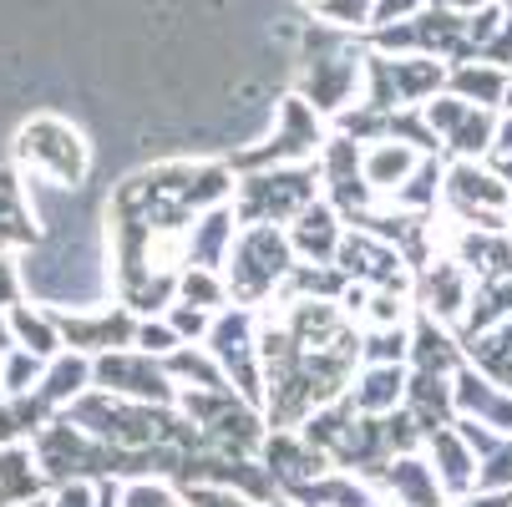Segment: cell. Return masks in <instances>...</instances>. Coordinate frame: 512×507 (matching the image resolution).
Returning a JSON list of instances; mask_svg holds the SVG:
<instances>
[{"label": "cell", "mask_w": 512, "mask_h": 507, "mask_svg": "<svg viewBox=\"0 0 512 507\" xmlns=\"http://www.w3.org/2000/svg\"><path fill=\"white\" fill-rule=\"evenodd\" d=\"M295 264H300V254H295V244H289V234L279 224H244L239 239H234V254L224 264L234 305L259 310L264 300H279V289H284L289 274H295Z\"/></svg>", "instance_id": "6da1fadb"}, {"label": "cell", "mask_w": 512, "mask_h": 507, "mask_svg": "<svg viewBox=\"0 0 512 507\" xmlns=\"http://www.w3.org/2000/svg\"><path fill=\"white\" fill-rule=\"evenodd\" d=\"M320 163H300V168H264V173H239V193H234V213L239 224H295L310 203H320Z\"/></svg>", "instance_id": "7a4b0ae2"}, {"label": "cell", "mask_w": 512, "mask_h": 507, "mask_svg": "<svg viewBox=\"0 0 512 507\" xmlns=\"http://www.w3.org/2000/svg\"><path fill=\"white\" fill-rule=\"evenodd\" d=\"M325 117L300 97V92H289L279 102V127L259 142V148H244L234 153V173H264V168H300V163H315L325 153Z\"/></svg>", "instance_id": "3957f363"}, {"label": "cell", "mask_w": 512, "mask_h": 507, "mask_svg": "<svg viewBox=\"0 0 512 507\" xmlns=\"http://www.w3.org/2000/svg\"><path fill=\"white\" fill-rule=\"evenodd\" d=\"M36 447V462H41V477L46 487H61V482H107L117 477V452L107 442H97L92 431H82L77 421L56 416L51 426H41V437L31 442Z\"/></svg>", "instance_id": "277c9868"}, {"label": "cell", "mask_w": 512, "mask_h": 507, "mask_svg": "<svg viewBox=\"0 0 512 507\" xmlns=\"http://www.w3.org/2000/svg\"><path fill=\"white\" fill-rule=\"evenodd\" d=\"M16 158L51 188H77L87 178V142L61 117H31L16 132Z\"/></svg>", "instance_id": "5b68a950"}, {"label": "cell", "mask_w": 512, "mask_h": 507, "mask_svg": "<svg viewBox=\"0 0 512 507\" xmlns=\"http://www.w3.org/2000/svg\"><path fill=\"white\" fill-rule=\"evenodd\" d=\"M442 208L457 219V229H487V234H507V208H512V188L492 173V163H472V158H452L447 163V193Z\"/></svg>", "instance_id": "8992f818"}, {"label": "cell", "mask_w": 512, "mask_h": 507, "mask_svg": "<svg viewBox=\"0 0 512 507\" xmlns=\"http://www.w3.org/2000/svg\"><path fill=\"white\" fill-rule=\"evenodd\" d=\"M92 386L112 391L122 401H148V406H178V386L168 376V366L158 355H142V350H112L92 360Z\"/></svg>", "instance_id": "52a82bcc"}, {"label": "cell", "mask_w": 512, "mask_h": 507, "mask_svg": "<svg viewBox=\"0 0 512 507\" xmlns=\"http://www.w3.org/2000/svg\"><path fill=\"white\" fill-rule=\"evenodd\" d=\"M421 112H426L431 132L442 137V153H452V158H472V163L492 158V142H497V122H502V112H492V107H472V102H462V97H452V92L431 97Z\"/></svg>", "instance_id": "ba28073f"}, {"label": "cell", "mask_w": 512, "mask_h": 507, "mask_svg": "<svg viewBox=\"0 0 512 507\" xmlns=\"http://www.w3.org/2000/svg\"><path fill=\"white\" fill-rule=\"evenodd\" d=\"M335 264L345 269V279L350 284H365V289H396V295H416L411 289V264H406V254L396 249V244H386L381 234H371V229H350L345 234V244H340V254H335Z\"/></svg>", "instance_id": "9c48e42d"}, {"label": "cell", "mask_w": 512, "mask_h": 507, "mask_svg": "<svg viewBox=\"0 0 512 507\" xmlns=\"http://www.w3.org/2000/svg\"><path fill=\"white\" fill-rule=\"evenodd\" d=\"M61 340L77 355H112V350H132L137 345V325L142 315H132L127 305H107V310H56Z\"/></svg>", "instance_id": "30bf717a"}, {"label": "cell", "mask_w": 512, "mask_h": 507, "mask_svg": "<svg viewBox=\"0 0 512 507\" xmlns=\"http://www.w3.org/2000/svg\"><path fill=\"white\" fill-rule=\"evenodd\" d=\"M472 295H477V274L452 259V254H436L426 269H421V284H416V310L431 315L436 325L457 330L472 310Z\"/></svg>", "instance_id": "8fae6325"}, {"label": "cell", "mask_w": 512, "mask_h": 507, "mask_svg": "<svg viewBox=\"0 0 512 507\" xmlns=\"http://www.w3.org/2000/svg\"><path fill=\"white\" fill-rule=\"evenodd\" d=\"M360 66H365V51H325L305 66L300 77V97L320 112V117H340L350 112V97H360Z\"/></svg>", "instance_id": "7c38bea8"}, {"label": "cell", "mask_w": 512, "mask_h": 507, "mask_svg": "<svg viewBox=\"0 0 512 507\" xmlns=\"http://www.w3.org/2000/svg\"><path fill=\"white\" fill-rule=\"evenodd\" d=\"M376 497L391 502V507H452L447 502V487L436 477L431 457L426 452H406V457H391L376 477H371Z\"/></svg>", "instance_id": "4fadbf2b"}, {"label": "cell", "mask_w": 512, "mask_h": 507, "mask_svg": "<svg viewBox=\"0 0 512 507\" xmlns=\"http://www.w3.org/2000/svg\"><path fill=\"white\" fill-rule=\"evenodd\" d=\"M259 462L274 472V482H279V492H284V497L295 492V487L320 482L325 472H335V462H330L310 437H305V431H269V442H264Z\"/></svg>", "instance_id": "5bb4252c"}, {"label": "cell", "mask_w": 512, "mask_h": 507, "mask_svg": "<svg viewBox=\"0 0 512 507\" xmlns=\"http://www.w3.org/2000/svg\"><path fill=\"white\" fill-rule=\"evenodd\" d=\"M239 213L234 203H218L208 213H198V219L188 224V249H183V264H198V269H218L224 274L229 254H234V239H239Z\"/></svg>", "instance_id": "9a60e30c"}, {"label": "cell", "mask_w": 512, "mask_h": 507, "mask_svg": "<svg viewBox=\"0 0 512 507\" xmlns=\"http://www.w3.org/2000/svg\"><path fill=\"white\" fill-rule=\"evenodd\" d=\"M284 234H289V244H295V254H300V264H335V254H340V244H345V219H340V208L335 203H310L295 224H284Z\"/></svg>", "instance_id": "2e32d148"}, {"label": "cell", "mask_w": 512, "mask_h": 507, "mask_svg": "<svg viewBox=\"0 0 512 507\" xmlns=\"http://www.w3.org/2000/svg\"><path fill=\"white\" fill-rule=\"evenodd\" d=\"M467 366L462 335H452L447 325H436L431 315H411V371H431V376H457Z\"/></svg>", "instance_id": "e0dca14e"}, {"label": "cell", "mask_w": 512, "mask_h": 507, "mask_svg": "<svg viewBox=\"0 0 512 507\" xmlns=\"http://www.w3.org/2000/svg\"><path fill=\"white\" fill-rule=\"evenodd\" d=\"M426 457H431L436 477H442L447 497H467V492L477 487V467H482V462H477V452L467 447V437L457 431V421L431 431V437H426Z\"/></svg>", "instance_id": "ac0fdd59"}, {"label": "cell", "mask_w": 512, "mask_h": 507, "mask_svg": "<svg viewBox=\"0 0 512 507\" xmlns=\"http://www.w3.org/2000/svg\"><path fill=\"white\" fill-rule=\"evenodd\" d=\"M406 386H411V366H360L345 401L360 416H391L406 406Z\"/></svg>", "instance_id": "d6986e66"}, {"label": "cell", "mask_w": 512, "mask_h": 507, "mask_svg": "<svg viewBox=\"0 0 512 507\" xmlns=\"http://www.w3.org/2000/svg\"><path fill=\"white\" fill-rule=\"evenodd\" d=\"M391 82H396V112L426 107L431 97L447 92L452 61H442V56H391Z\"/></svg>", "instance_id": "ffe728a7"}, {"label": "cell", "mask_w": 512, "mask_h": 507, "mask_svg": "<svg viewBox=\"0 0 512 507\" xmlns=\"http://www.w3.org/2000/svg\"><path fill=\"white\" fill-rule=\"evenodd\" d=\"M421 158L426 153H416V148H406V142H396V137H381V142H365V158H360V168H365V183H371V193L381 198V203H391L396 198V188L421 168Z\"/></svg>", "instance_id": "44dd1931"}, {"label": "cell", "mask_w": 512, "mask_h": 507, "mask_svg": "<svg viewBox=\"0 0 512 507\" xmlns=\"http://www.w3.org/2000/svg\"><path fill=\"white\" fill-rule=\"evenodd\" d=\"M507 87H512V71H507V66H492V61H482V56L457 61V66H452V82H447L452 97H462V102H472V107H492V112H502Z\"/></svg>", "instance_id": "7402d4cb"}, {"label": "cell", "mask_w": 512, "mask_h": 507, "mask_svg": "<svg viewBox=\"0 0 512 507\" xmlns=\"http://www.w3.org/2000/svg\"><path fill=\"white\" fill-rule=\"evenodd\" d=\"M92 391V355H77V350H61L51 366H46V381H41V401L51 411H66L71 401H82Z\"/></svg>", "instance_id": "603a6c76"}, {"label": "cell", "mask_w": 512, "mask_h": 507, "mask_svg": "<svg viewBox=\"0 0 512 507\" xmlns=\"http://www.w3.org/2000/svg\"><path fill=\"white\" fill-rule=\"evenodd\" d=\"M41 492H46V477H41L36 447L31 442L0 447V507H21V502H31Z\"/></svg>", "instance_id": "cb8c5ba5"}, {"label": "cell", "mask_w": 512, "mask_h": 507, "mask_svg": "<svg viewBox=\"0 0 512 507\" xmlns=\"http://www.w3.org/2000/svg\"><path fill=\"white\" fill-rule=\"evenodd\" d=\"M26 244H36V219H31L26 188H21L16 168H0V254L26 249Z\"/></svg>", "instance_id": "d4e9b609"}, {"label": "cell", "mask_w": 512, "mask_h": 507, "mask_svg": "<svg viewBox=\"0 0 512 507\" xmlns=\"http://www.w3.org/2000/svg\"><path fill=\"white\" fill-rule=\"evenodd\" d=\"M163 366H168V376H173L178 391H234L208 345H178Z\"/></svg>", "instance_id": "484cf974"}, {"label": "cell", "mask_w": 512, "mask_h": 507, "mask_svg": "<svg viewBox=\"0 0 512 507\" xmlns=\"http://www.w3.org/2000/svg\"><path fill=\"white\" fill-rule=\"evenodd\" d=\"M61 411H51L41 396H6L0 401V447H21L36 442L41 426H51Z\"/></svg>", "instance_id": "4316f807"}, {"label": "cell", "mask_w": 512, "mask_h": 507, "mask_svg": "<svg viewBox=\"0 0 512 507\" xmlns=\"http://www.w3.org/2000/svg\"><path fill=\"white\" fill-rule=\"evenodd\" d=\"M442 193H447V163L442 158H421V168L396 188V198H391V208H401V213H416V219H431L436 213V203H442Z\"/></svg>", "instance_id": "83f0119b"}, {"label": "cell", "mask_w": 512, "mask_h": 507, "mask_svg": "<svg viewBox=\"0 0 512 507\" xmlns=\"http://www.w3.org/2000/svg\"><path fill=\"white\" fill-rule=\"evenodd\" d=\"M6 320H11V335H16V345H21V350H31V355H41V360H56V355L66 350L61 325H56V310L16 305Z\"/></svg>", "instance_id": "f1b7e54d"}, {"label": "cell", "mask_w": 512, "mask_h": 507, "mask_svg": "<svg viewBox=\"0 0 512 507\" xmlns=\"http://www.w3.org/2000/svg\"><path fill=\"white\" fill-rule=\"evenodd\" d=\"M178 300H183V305H198V310H208V315H224V310L234 305L229 279L218 274V269H198V264H183V274H178Z\"/></svg>", "instance_id": "f546056e"}, {"label": "cell", "mask_w": 512, "mask_h": 507, "mask_svg": "<svg viewBox=\"0 0 512 507\" xmlns=\"http://www.w3.org/2000/svg\"><path fill=\"white\" fill-rule=\"evenodd\" d=\"M360 366H411V325L360 330Z\"/></svg>", "instance_id": "4dcf8cb0"}, {"label": "cell", "mask_w": 512, "mask_h": 507, "mask_svg": "<svg viewBox=\"0 0 512 507\" xmlns=\"http://www.w3.org/2000/svg\"><path fill=\"white\" fill-rule=\"evenodd\" d=\"M386 137L406 142V148H416V153H426V158H442V137L431 132V122H426V112H421V107H401V112H391Z\"/></svg>", "instance_id": "1f68e13d"}, {"label": "cell", "mask_w": 512, "mask_h": 507, "mask_svg": "<svg viewBox=\"0 0 512 507\" xmlns=\"http://www.w3.org/2000/svg\"><path fill=\"white\" fill-rule=\"evenodd\" d=\"M381 0H315V16L335 31H371Z\"/></svg>", "instance_id": "d6a6232c"}, {"label": "cell", "mask_w": 512, "mask_h": 507, "mask_svg": "<svg viewBox=\"0 0 512 507\" xmlns=\"http://www.w3.org/2000/svg\"><path fill=\"white\" fill-rule=\"evenodd\" d=\"M46 366L51 360H41V355H31V350H11V360H6V376H0V386H6V396H36L41 391V381H46Z\"/></svg>", "instance_id": "836d02e7"}, {"label": "cell", "mask_w": 512, "mask_h": 507, "mask_svg": "<svg viewBox=\"0 0 512 507\" xmlns=\"http://www.w3.org/2000/svg\"><path fill=\"white\" fill-rule=\"evenodd\" d=\"M163 320H168V325L183 335V345H203L218 315H208V310H198V305H183V300H173V305L163 310Z\"/></svg>", "instance_id": "e575fe53"}, {"label": "cell", "mask_w": 512, "mask_h": 507, "mask_svg": "<svg viewBox=\"0 0 512 507\" xmlns=\"http://www.w3.org/2000/svg\"><path fill=\"white\" fill-rule=\"evenodd\" d=\"M178 345H183V335H178V330H173V325H168L163 315H148V320L137 325V345H132V350H142V355H158V360H168V355H173Z\"/></svg>", "instance_id": "d590c367"}, {"label": "cell", "mask_w": 512, "mask_h": 507, "mask_svg": "<svg viewBox=\"0 0 512 507\" xmlns=\"http://www.w3.org/2000/svg\"><path fill=\"white\" fill-rule=\"evenodd\" d=\"M122 507H183V502L163 477H137V482H122Z\"/></svg>", "instance_id": "8d00e7d4"}, {"label": "cell", "mask_w": 512, "mask_h": 507, "mask_svg": "<svg viewBox=\"0 0 512 507\" xmlns=\"http://www.w3.org/2000/svg\"><path fill=\"white\" fill-rule=\"evenodd\" d=\"M46 497H51V507H97V502H102V482L77 477V482H61V487H51Z\"/></svg>", "instance_id": "74e56055"}, {"label": "cell", "mask_w": 512, "mask_h": 507, "mask_svg": "<svg viewBox=\"0 0 512 507\" xmlns=\"http://www.w3.org/2000/svg\"><path fill=\"white\" fill-rule=\"evenodd\" d=\"M183 502L188 507H259V502H249L229 487H183Z\"/></svg>", "instance_id": "f35d334b"}, {"label": "cell", "mask_w": 512, "mask_h": 507, "mask_svg": "<svg viewBox=\"0 0 512 507\" xmlns=\"http://www.w3.org/2000/svg\"><path fill=\"white\" fill-rule=\"evenodd\" d=\"M21 295H26V284H21L16 259H11V254H0V315H11L16 305H26Z\"/></svg>", "instance_id": "ab89813d"}, {"label": "cell", "mask_w": 512, "mask_h": 507, "mask_svg": "<svg viewBox=\"0 0 512 507\" xmlns=\"http://www.w3.org/2000/svg\"><path fill=\"white\" fill-rule=\"evenodd\" d=\"M482 61H492V66H507V71H512V11H507V21L497 26V36L487 41Z\"/></svg>", "instance_id": "60d3db41"}, {"label": "cell", "mask_w": 512, "mask_h": 507, "mask_svg": "<svg viewBox=\"0 0 512 507\" xmlns=\"http://www.w3.org/2000/svg\"><path fill=\"white\" fill-rule=\"evenodd\" d=\"M452 507H512V492H487V487H472L467 497H457Z\"/></svg>", "instance_id": "b9f144b4"}, {"label": "cell", "mask_w": 512, "mask_h": 507, "mask_svg": "<svg viewBox=\"0 0 512 507\" xmlns=\"http://www.w3.org/2000/svg\"><path fill=\"white\" fill-rule=\"evenodd\" d=\"M11 350H16V335H11V320L0 315V376H6V360H11ZM0 401H6V386H0Z\"/></svg>", "instance_id": "7bdbcfd3"}, {"label": "cell", "mask_w": 512, "mask_h": 507, "mask_svg": "<svg viewBox=\"0 0 512 507\" xmlns=\"http://www.w3.org/2000/svg\"><path fill=\"white\" fill-rule=\"evenodd\" d=\"M492 153H507V158H512V112H502V122H497V142H492Z\"/></svg>", "instance_id": "ee69618b"}, {"label": "cell", "mask_w": 512, "mask_h": 507, "mask_svg": "<svg viewBox=\"0 0 512 507\" xmlns=\"http://www.w3.org/2000/svg\"><path fill=\"white\" fill-rule=\"evenodd\" d=\"M487 163H492V173H497V178H502V183L512 188V158H507V153H492Z\"/></svg>", "instance_id": "f6af8a7d"}, {"label": "cell", "mask_w": 512, "mask_h": 507, "mask_svg": "<svg viewBox=\"0 0 512 507\" xmlns=\"http://www.w3.org/2000/svg\"><path fill=\"white\" fill-rule=\"evenodd\" d=\"M447 11H457V16H472V11H482V6H492V0H442Z\"/></svg>", "instance_id": "bcb514c9"}, {"label": "cell", "mask_w": 512, "mask_h": 507, "mask_svg": "<svg viewBox=\"0 0 512 507\" xmlns=\"http://www.w3.org/2000/svg\"><path fill=\"white\" fill-rule=\"evenodd\" d=\"M21 507H51V497H31V502H21Z\"/></svg>", "instance_id": "7dc6e473"}, {"label": "cell", "mask_w": 512, "mask_h": 507, "mask_svg": "<svg viewBox=\"0 0 512 507\" xmlns=\"http://www.w3.org/2000/svg\"><path fill=\"white\" fill-rule=\"evenodd\" d=\"M269 507H300L295 497H279V502H269Z\"/></svg>", "instance_id": "c3c4849f"}, {"label": "cell", "mask_w": 512, "mask_h": 507, "mask_svg": "<svg viewBox=\"0 0 512 507\" xmlns=\"http://www.w3.org/2000/svg\"><path fill=\"white\" fill-rule=\"evenodd\" d=\"M502 112H512V87H507V97H502Z\"/></svg>", "instance_id": "681fc988"}, {"label": "cell", "mask_w": 512, "mask_h": 507, "mask_svg": "<svg viewBox=\"0 0 512 507\" xmlns=\"http://www.w3.org/2000/svg\"><path fill=\"white\" fill-rule=\"evenodd\" d=\"M497 6H502V11H512V0H497Z\"/></svg>", "instance_id": "f907efd6"}, {"label": "cell", "mask_w": 512, "mask_h": 507, "mask_svg": "<svg viewBox=\"0 0 512 507\" xmlns=\"http://www.w3.org/2000/svg\"><path fill=\"white\" fill-rule=\"evenodd\" d=\"M376 507H391V502H376Z\"/></svg>", "instance_id": "816d5d0a"}]
</instances>
